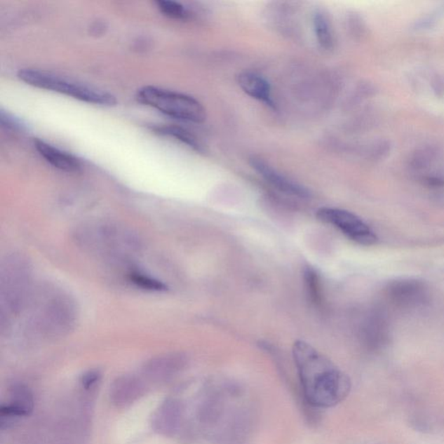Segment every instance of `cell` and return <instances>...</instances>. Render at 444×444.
Here are the masks:
<instances>
[{"instance_id":"44dd1931","label":"cell","mask_w":444,"mask_h":444,"mask_svg":"<svg viewBox=\"0 0 444 444\" xmlns=\"http://www.w3.org/2000/svg\"><path fill=\"white\" fill-rule=\"evenodd\" d=\"M99 379H100V374L97 372H90L83 377L81 383H82L83 387L86 389V390H90V389L94 386V384H97Z\"/></svg>"},{"instance_id":"8992f818","label":"cell","mask_w":444,"mask_h":444,"mask_svg":"<svg viewBox=\"0 0 444 444\" xmlns=\"http://www.w3.org/2000/svg\"><path fill=\"white\" fill-rule=\"evenodd\" d=\"M137 99L172 119L193 123H203L207 119L204 106L189 95L149 86L137 91Z\"/></svg>"},{"instance_id":"ac0fdd59","label":"cell","mask_w":444,"mask_h":444,"mask_svg":"<svg viewBox=\"0 0 444 444\" xmlns=\"http://www.w3.org/2000/svg\"><path fill=\"white\" fill-rule=\"evenodd\" d=\"M156 5L164 16L174 18V20H184L190 16L188 9L181 3L170 1V0H159L156 2Z\"/></svg>"},{"instance_id":"7a4b0ae2","label":"cell","mask_w":444,"mask_h":444,"mask_svg":"<svg viewBox=\"0 0 444 444\" xmlns=\"http://www.w3.org/2000/svg\"><path fill=\"white\" fill-rule=\"evenodd\" d=\"M293 359L303 398L302 412L308 423L316 424L322 409L339 405L349 395L351 380L346 373L304 341H296Z\"/></svg>"},{"instance_id":"5bb4252c","label":"cell","mask_w":444,"mask_h":444,"mask_svg":"<svg viewBox=\"0 0 444 444\" xmlns=\"http://www.w3.org/2000/svg\"><path fill=\"white\" fill-rule=\"evenodd\" d=\"M141 381L135 377H123L117 379L112 386V398L116 405H126L133 402L143 390Z\"/></svg>"},{"instance_id":"4fadbf2b","label":"cell","mask_w":444,"mask_h":444,"mask_svg":"<svg viewBox=\"0 0 444 444\" xmlns=\"http://www.w3.org/2000/svg\"><path fill=\"white\" fill-rule=\"evenodd\" d=\"M10 396L9 403L2 407V418L25 417L32 412L33 398L27 388L16 385L12 389Z\"/></svg>"},{"instance_id":"30bf717a","label":"cell","mask_w":444,"mask_h":444,"mask_svg":"<svg viewBox=\"0 0 444 444\" xmlns=\"http://www.w3.org/2000/svg\"><path fill=\"white\" fill-rule=\"evenodd\" d=\"M34 146L39 155L54 168L68 173H76L82 170V163L72 154L64 152L41 139H35Z\"/></svg>"},{"instance_id":"ffe728a7","label":"cell","mask_w":444,"mask_h":444,"mask_svg":"<svg viewBox=\"0 0 444 444\" xmlns=\"http://www.w3.org/2000/svg\"><path fill=\"white\" fill-rule=\"evenodd\" d=\"M0 121H1V123L3 126L11 128L13 130H23V124L20 123V121L15 119L8 113H5L1 112L0 113Z\"/></svg>"},{"instance_id":"3957f363","label":"cell","mask_w":444,"mask_h":444,"mask_svg":"<svg viewBox=\"0 0 444 444\" xmlns=\"http://www.w3.org/2000/svg\"><path fill=\"white\" fill-rule=\"evenodd\" d=\"M31 330L42 337H58L67 335L75 328L78 321V307L74 300L62 290L43 289L36 298H31Z\"/></svg>"},{"instance_id":"7c38bea8","label":"cell","mask_w":444,"mask_h":444,"mask_svg":"<svg viewBox=\"0 0 444 444\" xmlns=\"http://www.w3.org/2000/svg\"><path fill=\"white\" fill-rule=\"evenodd\" d=\"M185 365V359L182 355L166 354L152 358L143 368L144 375L154 381L168 379L181 370Z\"/></svg>"},{"instance_id":"52a82bcc","label":"cell","mask_w":444,"mask_h":444,"mask_svg":"<svg viewBox=\"0 0 444 444\" xmlns=\"http://www.w3.org/2000/svg\"><path fill=\"white\" fill-rule=\"evenodd\" d=\"M317 217L321 221L337 227L348 238L359 244L370 245L375 244L377 241L375 233L370 227L351 212L325 207L318 209Z\"/></svg>"},{"instance_id":"ba28073f","label":"cell","mask_w":444,"mask_h":444,"mask_svg":"<svg viewBox=\"0 0 444 444\" xmlns=\"http://www.w3.org/2000/svg\"><path fill=\"white\" fill-rule=\"evenodd\" d=\"M81 241L88 248L100 251H116L123 248L131 247L133 238L126 232H122L115 227L95 225L86 227L81 232Z\"/></svg>"},{"instance_id":"277c9868","label":"cell","mask_w":444,"mask_h":444,"mask_svg":"<svg viewBox=\"0 0 444 444\" xmlns=\"http://www.w3.org/2000/svg\"><path fill=\"white\" fill-rule=\"evenodd\" d=\"M32 293V267L20 254L6 256L0 269V307L1 323L21 313L30 302Z\"/></svg>"},{"instance_id":"9a60e30c","label":"cell","mask_w":444,"mask_h":444,"mask_svg":"<svg viewBox=\"0 0 444 444\" xmlns=\"http://www.w3.org/2000/svg\"><path fill=\"white\" fill-rule=\"evenodd\" d=\"M390 293L397 303L416 304L424 300V288L417 281H402L391 286Z\"/></svg>"},{"instance_id":"9c48e42d","label":"cell","mask_w":444,"mask_h":444,"mask_svg":"<svg viewBox=\"0 0 444 444\" xmlns=\"http://www.w3.org/2000/svg\"><path fill=\"white\" fill-rule=\"evenodd\" d=\"M249 164L257 174L262 176L267 183H269L271 186H273L280 192L288 194V196L299 197L300 199H306V198L311 196L310 191L306 187L286 177L285 175L275 170L265 160L260 159V157L252 156L249 159Z\"/></svg>"},{"instance_id":"e0dca14e","label":"cell","mask_w":444,"mask_h":444,"mask_svg":"<svg viewBox=\"0 0 444 444\" xmlns=\"http://www.w3.org/2000/svg\"><path fill=\"white\" fill-rule=\"evenodd\" d=\"M313 25L318 45L324 50L332 49L334 36L328 16L321 11H318L314 14Z\"/></svg>"},{"instance_id":"6da1fadb","label":"cell","mask_w":444,"mask_h":444,"mask_svg":"<svg viewBox=\"0 0 444 444\" xmlns=\"http://www.w3.org/2000/svg\"><path fill=\"white\" fill-rule=\"evenodd\" d=\"M241 385L232 382H209L194 399V421L189 435L222 444H240L251 431L255 414Z\"/></svg>"},{"instance_id":"2e32d148","label":"cell","mask_w":444,"mask_h":444,"mask_svg":"<svg viewBox=\"0 0 444 444\" xmlns=\"http://www.w3.org/2000/svg\"><path fill=\"white\" fill-rule=\"evenodd\" d=\"M150 130L161 137L174 138L194 152H203V147L200 141L185 128L175 126H156L150 127Z\"/></svg>"},{"instance_id":"d6986e66","label":"cell","mask_w":444,"mask_h":444,"mask_svg":"<svg viewBox=\"0 0 444 444\" xmlns=\"http://www.w3.org/2000/svg\"><path fill=\"white\" fill-rule=\"evenodd\" d=\"M130 281L137 286L143 289L152 290V291H163L166 289L161 282L139 273L130 274Z\"/></svg>"},{"instance_id":"5b68a950","label":"cell","mask_w":444,"mask_h":444,"mask_svg":"<svg viewBox=\"0 0 444 444\" xmlns=\"http://www.w3.org/2000/svg\"><path fill=\"white\" fill-rule=\"evenodd\" d=\"M18 76L29 86L68 95L88 104L109 107L117 104L115 95L107 91L43 69H22Z\"/></svg>"},{"instance_id":"8fae6325","label":"cell","mask_w":444,"mask_h":444,"mask_svg":"<svg viewBox=\"0 0 444 444\" xmlns=\"http://www.w3.org/2000/svg\"><path fill=\"white\" fill-rule=\"evenodd\" d=\"M236 81L238 86L249 97L269 105V107H274L270 83L259 73L252 71L241 72L237 75Z\"/></svg>"}]
</instances>
